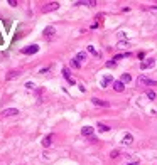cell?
<instances>
[{
    "mask_svg": "<svg viewBox=\"0 0 157 165\" xmlns=\"http://www.w3.org/2000/svg\"><path fill=\"white\" fill-rule=\"evenodd\" d=\"M113 90H115L117 93H122V91L125 90V86H123L122 81H113Z\"/></svg>",
    "mask_w": 157,
    "mask_h": 165,
    "instance_id": "obj_8",
    "label": "cell"
},
{
    "mask_svg": "<svg viewBox=\"0 0 157 165\" xmlns=\"http://www.w3.org/2000/svg\"><path fill=\"white\" fill-rule=\"evenodd\" d=\"M88 51H90V52H91V54L98 56V52H96V51H95V47H93V46H88Z\"/></svg>",
    "mask_w": 157,
    "mask_h": 165,
    "instance_id": "obj_23",
    "label": "cell"
},
{
    "mask_svg": "<svg viewBox=\"0 0 157 165\" xmlns=\"http://www.w3.org/2000/svg\"><path fill=\"white\" fill-rule=\"evenodd\" d=\"M123 57H130V52H125V54H118V56H115L113 57V61H120V59H123Z\"/></svg>",
    "mask_w": 157,
    "mask_h": 165,
    "instance_id": "obj_16",
    "label": "cell"
},
{
    "mask_svg": "<svg viewBox=\"0 0 157 165\" xmlns=\"http://www.w3.org/2000/svg\"><path fill=\"white\" fill-rule=\"evenodd\" d=\"M75 59L81 64V61H85V59H86V54H85V52H78V56H76Z\"/></svg>",
    "mask_w": 157,
    "mask_h": 165,
    "instance_id": "obj_15",
    "label": "cell"
},
{
    "mask_svg": "<svg viewBox=\"0 0 157 165\" xmlns=\"http://www.w3.org/2000/svg\"><path fill=\"white\" fill-rule=\"evenodd\" d=\"M127 165H139V162H130V164H127Z\"/></svg>",
    "mask_w": 157,
    "mask_h": 165,
    "instance_id": "obj_27",
    "label": "cell"
},
{
    "mask_svg": "<svg viewBox=\"0 0 157 165\" xmlns=\"http://www.w3.org/2000/svg\"><path fill=\"white\" fill-rule=\"evenodd\" d=\"M132 142H134V137H132V135H125L123 140H122L123 145H132Z\"/></svg>",
    "mask_w": 157,
    "mask_h": 165,
    "instance_id": "obj_12",
    "label": "cell"
},
{
    "mask_svg": "<svg viewBox=\"0 0 157 165\" xmlns=\"http://www.w3.org/2000/svg\"><path fill=\"white\" fill-rule=\"evenodd\" d=\"M71 66H73V68H76V69H78V68H80V66H81V64H80V62L76 61V59H73V61H71Z\"/></svg>",
    "mask_w": 157,
    "mask_h": 165,
    "instance_id": "obj_21",
    "label": "cell"
},
{
    "mask_svg": "<svg viewBox=\"0 0 157 165\" xmlns=\"http://www.w3.org/2000/svg\"><path fill=\"white\" fill-rule=\"evenodd\" d=\"M37 51H39V46H37V44H32V46H27V47L22 49V54L31 56V54H36Z\"/></svg>",
    "mask_w": 157,
    "mask_h": 165,
    "instance_id": "obj_2",
    "label": "cell"
},
{
    "mask_svg": "<svg viewBox=\"0 0 157 165\" xmlns=\"http://www.w3.org/2000/svg\"><path fill=\"white\" fill-rule=\"evenodd\" d=\"M58 7H59L58 2H51V4H46V5L42 7V12H51V10H56Z\"/></svg>",
    "mask_w": 157,
    "mask_h": 165,
    "instance_id": "obj_4",
    "label": "cell"
},
{
    "mask_svg": "<svg viewBox=\"0 0 157 165\" xmlns=\"http://www.w3.org/2000/svg\"><path fill=\"white\" fill-rule=\"evenodd\" d=\"M120 81H122L123 84H125V82H130V81H132V76H130L129 73H123V74H122V79H120Z\"/></svg>",
    "mask_w": 157,
    "mask_h": 165,
    "instance_id": "obj_13",
    "label": "cell"
},
{
    "mask_svg": "<svg viewBox=\"0 0 157 165\" xmlns=\"http://www.w3.org/2000/svg\"><path fill=\"white\" fill-rule=\"evenodd\" d=\"M51 143H53V135H48V137L42 138V145L44 147H51Z\"/></svg>",
    "mask_w": 157,
    "mask_h": 165,
    "instance_id": "obj_11",
    "label": "cell"
},
{
    "mask_svg": "<svg viewBox=\"0 0 157 165\" xmlns=\"http://www.w3.org/2000/svg\"><path fill=\"white\" fill-rule=\"evenodd\" d=\"M0 115H2V116H15V115H19V110H15V108H9V110H4Z\"/></svg>",
    "mask_w": 157,
    "mask_h": 165,
    "instance_id": "obj_6",
    "label": "cell"
},
{
    "mask_svg": "<svg viewBox=\"0 0 157 165\" xmlns=\"http://www.w3.org/2000/svg\"><path fill=\"white\" fill-rule=\"evenodd\" d=\"M95 0H91V2H76L75 5H95Z\"/></svg>",
    "mask_w": 157,
    "mask_h": 165,
    "instance_id": "obj_17",
    "label": "cell"
},
{
    "mask_svg": "<svg viewBox=\"0 0 157 165\" xmlns=\"http://www.w3.org/2000/svg\"><path fill=\"white\" fill-rule=\"evenodd\" d=\"M48 71H49V68H44V69H41V74H46Z\"/></svg>",
    "mask_w": 157,
    "mask_h": 165,
    "instance_id": "obj_26",
    "label": "cell"
},
{
    "mask_svg": "<svg viewBox=\"0 0 157 165\" xmlns=\"http://www.w3.org/2000/svg\"><path fill=\"white\" fill-rule=\"evenodd\" d=\"M9 5H12V7H15V5H17V2H15V0H9Z\"/></svg>",
    "mask_w": 157,
    "mask_h": 165,
    "instance_id": "obj_25",
    "label": "cell"
},
{
    "mask_svg": "<svg viewBox=\"0 0 157 165\" xmlns=\"http://www.w3.org/2000/svg\"><path fill=\"white\" fill-rule=\"evenodd\" d=\"M44 34L48 35V37H51V35L54 34V27H48L46 30H44Z\"/></svg>",
    "mask_w": 157,
    "mask_h": 165,
    "instance_id": "obj_18",
    "label": "cell"
},
{
    "mask_svg": "<svg viewBox=\"0 0 157 165\" xmlns=\"http://www.w3.org/2000/svg\"><path fill=\"white\" fill-rule=\"evenodd\" d=\"M115 64H117V62L113 61V59H112V61H108V62H107V68H113Z\"/></svg>",
    "mask_w": 157,
    "mask_h": 165,
    "instance_id": "obj_24",
    "label": "cell"
},
{
    "mask_svg": "<svg viewBox=\"0 0 157 165\" xmlns=\"http://www.w3.org/2000/svg\"><path fill=\"white\" fill-rule=\"evenodd\" d=\"M147 98L149 99H156V93L154 91H147Z\"/></svg>",
    "mask_w": 157,
    "mask_h": 165,
    "instance_id": "obj_20",
    "label": "cell"
},
{
    "mask_svg": "<svg viewBox=\"0 0 157 165\" xmlns=\"http://www.w3.org/2000/svg\"><path fill=\"white\" fill-rule=\"evenodd\" d=\"M17 74H19V71H10V73L7 74V79H14Z\"/></svg>",
    "mask_w": 157,
    "mask_h": 165,
    "instance_id": "obj_19",
    "label": "cell"
},
{
    "mask_svg": "<svg viewBox=\"0 0 157 165\" xmlns=\"http://www.w3.org/2000/svg\"><path fill=\"white\" fill-rule=\"evenodd\" d=\"M118 155H120V152H118V150H113V152H112V155H110V157H112V158H117Z\"/></svg>",
    "mask_w": 157,
    "mask_h": 165,
    "instance_id": "obj_22",
    "label": "cell"
},
{
    "mask_svg": "<svg viewBox=\"0 0 157 165\" xmlns=\"http://www.w3.org/2000/svg\"><path fill=\"white\" fill-rule=\"evenodd\" d=\"M137 86H139V88H142V86H157V81L149 79V78H145V76H140V78L137 79Z\"/></svg>",
    "mask_w": 157,
    "mask_h": 165,
    "instance_id": "obj_1",
    "label": "cell"
},
{
    "mask_svg": "<svg viewBox=\"0 0 157 165\" xmlns=\"http://www.w3.org/2000/svg\"><path fill=\"white\" fill-rule=\"evenodd\" d=\"M63 76L68 79L69 84H75V79H71V74H69V69L68 68H63Z\"/></svg>",
    "mask_w": 157,
    "mask_h": 165,
    "instance_id": "obj_9",
    "label": "cell"
},
{
    "mask_svg": "<svg viewBox=\"0 0 157 165\" xmlns=\"http://www.w3.org/2000/svg\"><path fill=\"white\" fill-rule=\"evenodd\" d=\"M98 130L102 131V133H107V131H110V126H107V125H103V123H98Z\"/></svg>",
    "mask_w": 157,
    "mask_h": 165,
    "instance_id": "obj_14",
    "label": "cell"
},
{
    "mask_svg": "<svg viewBox=\"0 0 157 165\" xmlns=\"http://www.w3.org/2000/svg\"><path fill=\"white\" fill-rule=\"evenodd\" d=\"M93 131H95L93 126H83V128H81L83 137H91V135H93Z\"/></svg>",
    "mask_w": 157,
    "mask_h": 165,
    "instance_id": "obj_7",
    "label": "cell"
},
{
    "mask_svg": "<svg viewBox=\"0 0 157 165\" xmlns=\"http://www.w3.org/2000/svg\"><path fill=\"white\" fill-rule=\"evenodd\" d=\"M110 82L113 84V78H112L110 74H108V76H105V78H103V81H102V88H107Z\"/></svg>",
    "mask_w": 157,
    "mask_h": 165,
    "instance_id": "obj_10",
    "label": "cell"
},
{
    "mask_svg": "<svg viewBox=\"0 0 157 165\" xmlns=\"http://www.w3.org/2000/svg\"><path fill=\"white\" fill-rule=\"evenodd\" d=\"M154 66H156V59H152V57H150V59H145V61L140 62V69H142V71L154 68Z\"/></svg>",
    "mask_w": 157,
    "mask_h": 165,
    "instance_id": "obj_3",
    "label": "cell"
},
{
    "mask_svg": "<svg viewBox=\"0 0 157 165\" xmlns=\"http://www.w3.org/2000/svg\"><path fill=\"white\" fill-rule=\"evenodd\" d=\"M91 103L95 106H103V108H108L110 103L108 101H103V99H98V98H91Z\"/></svg>",
    "mask_w": 157,
    "mask_h": 165,
    "instance_id": "obj_5",
    "label": "cell"
}]
</instances>
